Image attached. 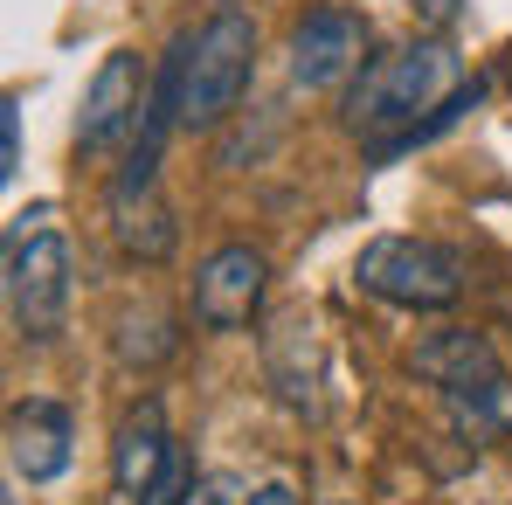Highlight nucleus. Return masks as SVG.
I'll return each mask as SVG.
<instances>
[{
  "label": "nucleus",
  "mask_w": 512,
  "mask_h": 505,
  "mask_svg": "<svg viewBox=\"0 0 512 505\" xmlns=\"http://www.w3.org/2000/svg\"><path fill=\"white\" fill-rule=\"evenodd\" d=\"M263 291H270V263L250 243H222V250L201 256L194 270V291H187V312L201 333H236L263 312Z\"/></svg>",
  "instance_id": "0eeeda50"
},
{
  "label": "nucleus",
  "mask_w": 512,
  "mask_h": 505,
  "mask_svg": "<svg viewBox=\"0 0 512 505\" xmlns=\"http://www.w3.org/2000/svg\"><path fill=\"white\" fill-rule=\"evenodd\" d=\"M7 312L14 333L49 346L70 319V236L56 229V208L35 201L7 229Z\"/></svg>",
  "instance_id": "7ed1b4c3"
},
{
  "label": "nucleus",
  "mask_w": 512,
  "mask_h": 505,
  "mask_svg": "<svg viewBox=\"0 0 512 505\" xmlns=\"http://www.w3.org/2000/svg\"><path fill=\"white\" fill-rule=\"evenodd\" d=\"M70 464H77V416L63 402H49V395L14 402V416H7V471L28 478V485H56Z\"/></svg>",
  "instance_id": "9d476101"
},
{
  "label": "nucleus",
  "mask_w": 512,
  "mask_h": 505,
  "mask_svg": "<svg viewBox=\"0 0 512 505\" xmlns=\"http://www.w3.org/2000/svg\"><path fill=\"white\" fill-rule=\"evenodd\" d=\"M146 104H153V77H146L139 49H111V56L97 63L90 90H84L77 146H84V153H111V146H125V139L146 125Z\"/></svg>",
  "instance_id": "6e6552de"
},
{
  "label": "nucleus",
  "mask_w": 512,
  "mask_h": 505,
  "mask_svg": "<svg viewBox=\"0 0 512 505\" xmlns=\"http://www.w3.org/2000/svg\"><path fill=\"white\" fill-rule=\"evenodd\" d=\"M0 180H21V97L0 104Z\"/></svg>",
  "instance_id": "ddd939ff"
},
{
  "label": "nucleus",
  "mask_w": 512,
  "mask_h": 505,
  "mask_svg": "<svg viewBox=\"0 0 512 505\" xmlns=\"http://www.w3.org/2000/svg\"><path fill=\"white\" fill-rule=\"evenodd\" d=\"M180 505H250V485H243L236 471H208V478L187 485V499H180Z\"/></svg>",
  "instance_id": "f8f14e48"
},
{
  "label": "nucleus",
  "mask_w": 512,
  "mask_h": 505,
  "mask_svg": "<svg viewBox=\"0 0 512 505\" xmlns=\"http://www.w3.org/2000/svg\"><path fill=\"white\" fill-rule=\"evenodd\" d=\"M409 7H416V14H423L429 28H450V21H457V14H464V0H409Z\"/></svg>",
  "instance_id": "4468645a"
},
{
  "label": "nucleus",
  "mask_w": 512,
  "mask_h": 505,
  "mask_svg": "<svg viewBox=\"0 0 512 505\" xmlns=\"http://www.w3.org/2000/svg\"><path fill=\"white\" fill-rule=\"evenodd\" d=\"M478 97H485V84L464 90L457 49L443 35H423V42H395V49L367 56V70L346 90L340 118L374 160H395V153L436 139L443 125H457Z\"/></svg>",
  "instance_id": "f257e3e1"
},
{
  "label": "nucleus",
  "mask_w": 512,
  "mask_h": 505,
  "mask_svg": "<svg viewBox=\"0 0 512 505\" xmlns=\"http://www.w3.org/2000/svg\"><path fill=\"white\" fill-rule=\"evenodd\" d=\"M326 505H340V499H326Z\"/></svg>",
  "instance_id": "dca6fc26"
},
{
  "label": "nucleus",
  "mask_w": 512,
  "mask_h": 505,
  "mask_svg": "<svg viewBox=\"0 0 512 505\" xmlns=\"http://www.w3.org/2000/svg\"><path fill=\"white\" fill-rule=\"evenodd\" d=\"M250 505H298V492H291V485H256Z\"/></svg>",
  "instance_id": "2eb2a0df"
},
{
  "label": "nucleus",
  "mask_w": 512,
  "mask_h": 505,
  "mask_svg": "<svg viewBox=\"0 0 512 505\" xmlns=\"http://www.w3.org/2000/svg\"><path fill=\"white\" fill-rule=\"evenodd\" d=\"M111 236H118V250L139 256V263H167L173 243H180V222H173L167 194H160V153L153 146H132V160L125 173L111 180Z\"/></svg>",
  "instance_id": "423d86ee"
},
{
  "label": "nucleus",
  "mask_w": 512,
  "mask_h": 505,
  "mask_svg": "<svg viewBox=\"0 0 512 505\" xmlns=\"http://www.w3.org/2000/svg\"><path fill=\"white\" fill-rule=\"evenodd\" d=\"M416 374L443 395L450 429L471 436V443H492L512 429V374L506 360L492 353V339L471 333V326H443L416 346Z\"/></svg>",
  "instance_id": "f03ea898"
},
{
  "label": "nucleus",
  "mask_w": 512,
  "mask_h": 505,
  "mask_svg": "<svg viewBox=\"0 0 512 505\" xmlns=\"http://www.w3.org/2000/svg\"><path fill=\"white\" fill-rule=\"evenodd\" d=\"M367 21L353 7H312L298 28H291V49H284V70L298 90H333L346 77H360L367 63Z\"/></svg>",
  "instance_id": "1a4fd4ad"
},
{
  "label": "nucleus",
  "mask_w": 512,
  "mask_h": 505,
  "mask_svg": "<svg viewBox=\"0 0 512 505\" xmlns=\"http://www.w3.org/2000/svg\"><path fill=\"white\" fill-rule=\"evenodd\" d=\"M353 277H360V291H374L381 305H402V312H450L464 298V256L429 236H374L353 263Z\"/></svg>",
  "instance_id": "39448f33"
},
{
  "label": "nucleus",
  "mask_w": 512,
  "mask_h": 505,
  "mask_svg": "<svg viewBox=\"0 0 512 505\" xmlns=\"http://www.w3.org/2000/svg\"><path fill=\"white\" fill-rule=\"evenodd\" d=\"M173 457H180V443L167 429V409L139 402L132 416L118 422V436H111V485H118V499L146 505V492L173 471Z\"/></svg>",
  "instance_id": "9b49d317"
},
{
  "label": "nucleus",
  "mask_w": 512,
  "mask_h": 505,
  "mask_svg": "<svg viewBox=\"0 0 512 505\" xmlns=\"http://www.w3.org/2000/svg\"><path fill=\"white\" fill-rule=\"evenodd\" d=\"M250 70H256V21L243 7H222L194 35H180V125L215 132L236 111V97L250 90Z\"/></svg>",
  "instance_id": "20e7f679"
}]
</instances>
